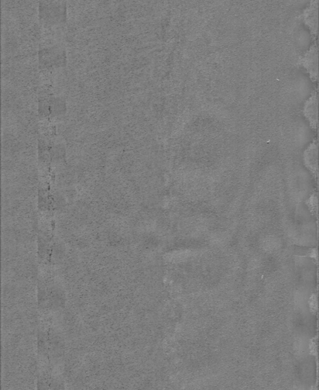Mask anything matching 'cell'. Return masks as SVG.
I'll use <instances>...</instances> for the list:
<instances>
[{
  "label": "cell",
  "instance_id": "cell-1",
  "mask_svg": "<svg viewBox=\"0 0 319 390\" xmlns=\"http://www.w3.org/2000/svg\"><path fill=\"white\" fill-rule=\"evenodd\" d=\"M305 163L308 169L314 175H318V146L315 143H312L305 152Z\"/></svg>",
  "mask_w": 319,
  "mask_h": 390
},
{
  "label": "cell",
  "instance_id": "cell-3",
  "mask_svg": "<svg viewBox=\"0 0 319 390\" xmlns=\"http://www.w3.org/2000/svg\"><path fill=\"white\" fill-rule=\"evenodd\" d=\"M306 20L309 25L312 28V30L316 32L317 30V4L314 5L312 3V6L309 8V10L306 12Z\"/></svg>",
  "mask_w": 319,
  "mask_h": 390
},
{
  "label": "cell",
  "instance_id": "cell-4",
  "mask_svg": "<svg viewBox=\"0 0 319 390\" xmlns=\"http://www.w3.org/2000/svg\"><path fill=\"white\" fill-rule=\"evenodd\" d=\"M317 50L315 48L312 49L307 56L306 57V66L309 68L312 72V74L317 75Z\"/></svg>",
  "mask_w": 319,
  "mask_h": 390
},
{
  "label": "cell",
  "instance_id": "cell-2",
  "mask_svg": "<svg viewBox=\"0 0 319 390\" xmlns=\"http://www.w3.org/2000/svg\"><path fill=\"white\" fill-rule=\"evenodd\" d=\"M317 106H318V99H317L316 94H315L308 100L305 106V115L313 127H316L317 123H318Z\"/></svg>",
  "mask_w": 319,
  "mask_h": 390
}]
</instances>
